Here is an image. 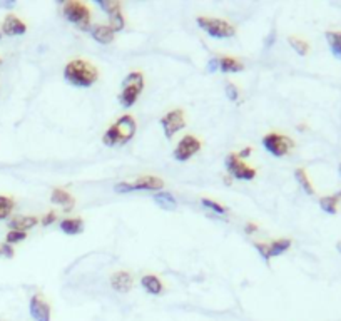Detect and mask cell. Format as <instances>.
<instances>
[{"mask_svg":"<svg viewBox=\"0 0 341 321\" xmlns=\"http://www.w3.org/2000/svg\"><path fill=\"white\" fill-rule=\"evenodd\" d=\"M64 79L74 87H91L97 82V67L84 59H74L64 67Z\"/></svg>","mask_w":341,"mask_h":321,"instance_id":"cell-1","label":"cell"},{"mask_svg":"<svg viewBox=\"0 0 341 321\" xmlns=\"http://www.w3.org/2000/svg\"><path fill=\"white\" fill-rule=\"evenodd\" d=\"M137 130L136 119L130 114H124L116 122H112L102 136V142L109 147L114 146H125L134 137Z\"/></svg>","mask_w":341,"mask_h":321,"instance_id":"cell-2","label":"cell"},{"mask_svg":"<svg viewBox=\"0 0 341 321\" xmlns=\"http://www.w3.org/2000/svg\"><path fill=\"white\" fill-rule=\"evenodd\" d=\"M144 74L139 72V70H134L125 75V79L122 80V89L119 94V104L124 109H130L134 104L137 102L139 96L144 91Z\"/></svg>","mask_w":341,"mask_h":321,"instance_id":"cell-3","label":"cell"},{"mask_svg":"<svg viewBox=\"0 0 341 321\" xmlns=\"http://www.w3.org/2000/svg\"><path fill=\"white\" fill-rule=\"evenodd\" d=\"M196 22L208 35L214 37V39H231L236 35L234 25L227 20L214 19V17H197Z\"/></svg>","mask_w":341,"mask_h":321,"instance_id":"cell-4","label":"cell"},{"mask_svg":"<svg viewBox=\"0 0 341 321\" xmlns=\"http://www.w3.org/2000/svg\"><path fill=\"white\" fill-rule=\"evenodd\" d=\"M64 15L70 24L77 25L81 31H89L91 29V8L77 0H69L64 3Z\"/></svg>","mask_w":341,"mask_h":321,"instance_id":"cell-5","label":"cell"},{"mask_svg":"<svg viewBox=\"0 0 341 321\" xmlns=\"http://www.w3.org/2000/svg\"><path fill=\"white\" fill-rule=\"evenodd\" d=\"M263 146L275 158H284V156L291 153V149L294 147V141L291 137L284 136V134L269 132L263 137Z\"/></svg>","mask_w":341,"mask_h":321,"instance_id":"cell-6","label":"cell"},{"mask_svg":"<svg viewBox=\"0 0 341 321\" xmlns=\"http://www.w3.org/2000/svg\"><path fill=\"white\" fill-rule=\"evenodd\" d=\"M164 188V181L155 176H139L132 183H119L116 184L117 193H130V191H159Z\"/></svg>","mask_w":341,"mask_h":321,"instance_id":"cell-7","label":"cell"},{"mask_svg":"<svg viewBox=\"0 0 341 321\" xmlns=\"http://www.w3.org/2000/svg\"><path fill=\"white\" fill-rule=\"evenodd\" d=\"M226 169L227 172H229L231 176L234 177V179H239V181H252L256 177V174H258V171H256L254 167L248 166L246 162H244L243 159L238 158V154L236 153H231L226 156Z\"/></svg>","mask_w":341,"mask_h":321,"instance_id":"cell-8","label":"cell"},{"mask_svg":"<svg viewBox=\"0 0 341 321\" xmlns=\"http://www.w3.org/2000/svg\"><path fill=\"white\" fill-rule=\"evenodd\" d=\"M159 122H161V126H162L166 139H172V136H174L176 132H179L181 129L186 128V116H184L183 109L176 107L164 114Z\"/></svg>","mask_w":341,"mask_h":321,"instance_id":"cell-9","label":"cell"},{"mask_svg":"<svg viewBox=\"0 0 341 321\" xmlns=\"http://www.w3.org/2000/svg\"><path fill=\"white\" fill-rule=\"evenodd\" d=\"M201 146L203 144H201V141L196 136H192V134H186V136L178 142V146H176L174 159L179 160V162H186V160L191 159L192 156H196L197 153H199Z\"/></svg>","mask_w":341,"mask_h":321,"instance_id":"cell-10","label":"cell"},{"mask_svg":"<svg viewBox=\"0 0 341 321\" xmlns=\"http://www.w3.org/2000/svg\"><path fill=\"white\" fill-rule=\"evenodd\" d=\"M29 310H31V316L33 318V321H50V306L42 298V294H33L31 305H29Z\"/></svg>","mask_w":341,"mask_h":321,"instance_id":"cell-11","label":"cell"},{"mask_svg":"<svg viewBox=\"0 0 341 321\" xmlns=\"http://www.w3.org/2000/svg\"><path fill=\"white\" fill-rule=\"evenodd\" d=\"M2 32L5 33V35H24L25 32H27V25H25V22H22V20L19 19L17 15H7L5 20H3L2 24Z\"/></svg>","mask_w":341,"mask_h":321,"instance_id":"cell-12","label":"cell"},{"mask_svg":"<svg viewBox=\"0 0 341 321\" xmlns=\"http://www.w3.org/2000/svg\"><path fill=\"white\" fill-rule=\"evenodd\" d=\"M111 286L117 293H129L132 288V276L127 271H116L111 276Z\"/></svg>","mask_w":341,"mask_h":321,"instance_id":"cell-13","label":"cell"},{"mask_svg":"<svg viewBox=\"0 0 341 321\" xmlns=\"http://www.w3.org/2000/svg\"><path fill=\"white\" fill-rule=\"evenodd\" d=\"M89 32H91L92 39H94L95 42H99V44H102V45L111 44V42L114 40V32L109 25L94 24V25H91Z\"/></svg>","mask_w":341,"mask_h":321,"instance_id":"cell-14","label":"cell"},{"mask_svg":"<svg viewBox=\"0 0 341 321\" xmlns=\"http://www.w3.org/2000/svg\"><path fill=\"white\" fill-rule=\"evenodd\" d=\"M50 199H52L54 204L57 206H62L65 211H70L74 208L75 201L72 197V194H70L69 191H65V189H61V188H56L52 191V196H50Z\"/></svg>","mask_w":341,"mask_h":321,"instance_id":"cell-15","label":"cell"},{"mask_svg":"<svg viewBox=\"0 0 341 321\" xmlns=\"http://www.w3.org/2000/svg\"><path fill=\"white\" fill-rule=\"evenodd\" d=\"M340 202H341V191L330 194V196H323L321 199H319V208L325 211L326 214H330V216H335V214L338 213Z\"/></svg>","mask_w":341,"mask_h":321,"instance_id":"cell-16","label":"cell"},{"mask_svg":"<svg viewBox=\"0 0 341 321\" xmlns=\"http://www.w3.org/2000/svg\"><path fill=\"white\" fill-rule=\"evenodd\" d=\"M37 223H39V219L35 216H17L8 223V227H10V231H22V233H25V231L32 229L33 226H37Z\"/></svg>","mask_w":341,"mask_h":321,"instance_id":"cell-17","label":"cell"},{"mask_svg":"<svg viewBox=\"0 0 341 321\" xmlns=\"http://www.w3.org/2000/svg\"><path fill=\"white\" fill-rule=\"evenodd\" d=\"M217 62H219V70L224 74H234V72H241L244 69V64L241 61L229 56H222L217 57Z\"/></svg>","mask_w":341,"mask_h":321,"instance_id":"cell-18","label":"cell"},{"mask_svg":"<svg viewBox=\"0 0 341 321\" xmlns=\"http://www.w3.org/2000/svg\"><path fill=\"white\" fill-rule=\"evenodd\" d=\"M141 285H142V288H144L149 294H153V296H157V294H161L164 291L162 281L159 280L157 276H154V274H146L141 280Z\"/></svg>","mask_w":341,"mask_h":321,"instance_id":"cell-19","label":"cell"},{"mask_svg":"<svg viewBox=\"0 0 341 321\" xmlns=\"http://www.w3.org/2000/svg\"><path fill=\"white\" fill-rule=\"evenodd\" d=\"M325 37L333 57L341 61V31H328L325 33Z\"/></svg>","mask_w":341,"mask_h":321,"instance_id":"cell-20","label":"cell"},{"mask_svg":"<svg viewBox=\"0 0 341 321\" xmlns=\"http://www.w3.org/2000/svg\"><path fill=\"white\" fill-rule=\"evenodd\" d=\"M61 229L64 231L65 234H81L84 231V221L81 218H67L61 223Z\"/></svg>","mask_w":341,"mask_h":321,"instance_id":"cell-21","label":"cell"},{"mask_svg":"<svg viewBox=\"0 0 341 321\" xmlns=\"http://www.w3.org/2000/svg\"><path fill=\"white\" fill-rule=\"evenodd\" d=\"M154 201H155V204L161 206V208L166 209V211H174L176 208H178V201H176V197L172 196L171 193H166V191H159L154 196Z\"/></svg>","mask_w":341,"mask_h":321,"instance_id":"cell-22","label":"cell"},{"mask_svg":"<svg viewBox=\"0 0 341 321\" xmlns=\"http://www.w3.org/2000/svg\"><path fill=\"white\" fill-rule=\"evenodd\" d=\"M294 177H296L298 184L301 186L303 191L308 194V196H314V188H313V184H311V181L308 177V172H306L305 169H303V167L294 169Z\"/></svg>","mask_w":341,"mask_h":321,"instance_id":"cell-23","label":"cell"},{"mask_svg":"<svg viewBox=\"0 0 341 321\" xmlns=\"http://www.w3.org/2000/svg\"><path fill=\"white\" fill-rule=\"evenodd\" d=\"M268 246H269V257H276L291 248V239H288V238L275 239V241H271Z\"/></svg>","mask_w":341,"mask_h":321,"instance_id":"cell-24","label":"cell"},{"mask_svg":"<svg viewBox=\"0 0 341 321\" xmlns=\"http://www.w3.org/2000/svg\"><path fill=\"white\" fill-rule=\"evenodd\" d=\"M288 42H289V45L294 49V52L298 54V56H308V52H310V44L306 40H303L300 39V37H288Z\"/></svg>","mask_w":341,"mask_h":321,"instance_id":"cell-25","label":"cell"},{"mask_svg":"<svg viewBox=\"0 0 341 321\" xmlns=\"http://www.w3.org/2000/svg\"><path fill=\"white\" fill-rule=\"evenodd\" d=\"M95 2L107 15H114L121 12V2H116V0H95Z\"/></svg>","mask_w":341,"mask_h":321,"instance_id":"cell-26","label":"cell"},{"mask_svg":"<svg viewBox=\"0 0 341 321\" xmlns=\"http://www.w3.org/2000/svg\"><path fill=\"white\" fill-rule=\"evenodd\" d=\"M14 209V199L7 196H0V221H3Z\"/></svg>","mask_w":341,"mask_h":321,"instance_id":"cell-27","label":"cell"},{"mask_svg":"<svg viewBox=\"0 0 341 321\" xmlns=\"http://www.w3.org/2000/svg\"><path fill=\"white\" fill-rule=\"evenodd\" d=\"M125 25V20L124 17H122V12H117V14L114 15H109V27L112 29V32H121L122 29H124Z\"/></svg>","mask_w":341,"mask_h":321,"instance_id":"cell-28","label":"cell"},{"mask_svg":"<svg viewBox=\"0 0 341 321\" xmlns=\"http://www.w3.org/2000/svg\"><path fill=\"white\" fill-rule=\"evenodd\" d=\"M201 202H203L204 208H208V209L214 211V213H216V214H224V213H226V208H224V206H221L219 202H216V201H213V199H208V197H203V199H201Z\"/></svg>","mask_w":341,"mask_h":321,"instance_id":"cell-29","label":"cell"},{"mask_svg":"<svg viewBox=\"0 0 341 321\" xmlns=\"http://www.w3.org/2000/svg\"><path fill=\"white\" fill-rule=\"evenodd\" d=\"M27 238V233H22V231H8L7 236H5V243L7 244H15V243H20Z\"/></svg>","mask_w":341,"mask_h":321,"instance_id":"cell-30","label":"cell"},{"mask_svg":"<svg viewBox=\"0 0 341 321\" xmlns=\"http://www.w3.org/2000/svg\"><path fill=\"white\" fill-rule=\"evenodd\" d=\"M226 96H227V99L233 100V102H236V100L239 99V91H238V87H236L233 82L226 84Z\"/></svg>","mask_w":341,"mask_h":321,"instance_id":"cell-31","label":"cell"},{"mask_svg":"<svg viewBox=\"0 0 341 321\" xmlns=\"http://www.w3.org/2000/svg\"><path fill=\"white\" fill-rule=\"evenodd\" d=\"M254 248L258 249L259 251V255L263 256V259L266 261V263H269V246H268V243H254Z\"/></svg>","mask_w":341,"mask_h":321,"instance_id":"cell-32","label":"cell"},{"mask_svg":"<svg viewBox=\"0 0 341 321\" xmlns=\"http://www.w3.org/2000/svg\"><path fill=\"white\" fill-rule=\"evenodd\" d=\"M56 219H57V214L54 213V211H50V213L45 214L44 219H42V225H44V226H49V225H52V223L56 221Z\"/></svg>","mask_w":341,"mask_h":321,"instance_id":"cell-33","label":"cell"},{"mask_svg":"<svg viewBox=\"0 0 341 321\" xmlns=\"http://www.w3.org/2000/svg\"><path fill=\"white\" fill-rule=\"evenodd\" d=\"M0 248H2V255L3 256H7V257H12V256H14V249H12V246H10V244H3V246H0Z\"/></svg>","mask_w":341,"mask_h":321,"instance_id":"cell-34","label":"cell"},{"mask_svg":"<svg viewBox=\"0 0 341 321\" xmlns=\"http://www.w3.org/2000/svg\"><path fill=\"white\" fill-rule=\"evenodd\" d=\"M219 69V62H217V57H213L211 61L208 62V70H211V72H214V70Z\"/></svg>","mask_w":341,"mask_h":321,"instance_id":"cell-35","label":"cell"},{"mask_svg":"<svg viewBox=\"0 0 341 321\" xmlns=\"http://www.w3.org/2000/svg\"><path fill=\"white\" fill-rule=\"evenodd\" d=\"M244 231H246V234H252V233H256V231H258V226H256L254 223H246Z\"/></svg>","mask_w":341,"mask_h":321,"instance_id":"cell-36","label":"cell"},{"mask_svg":"<svg viewBox=\"0 0 341 321\" xmlns=\"http://www.w3.org/2000/svg\"><path fill=\"white\" fill-rule=\"evenodd\" d=\"M251 153H252V147H244V149L241 151V153L238 154V158H239V159L248 158V156H251Z\"/></svg>","mask_w":341,"mask_h":321,"instance_id":"cell-37","label":"cell"},{"mask_svg":"<svg viewBox=\"0 0 341 321\" xmlns=\"http://www.w3.org/2000/svg\"><path fill=\"white\" fill-rule=\"evenodd\" d=\"M273 40H275V32L269 33V37L266 39V45H268V47H271V45H273Z\"/></svg>","mask_w":341,"mask_h":321,"instance_id":"cell-38","label":"cell"},{"mask_svg":"<svg viewBox=\"0 0 341 321\" xmlns=\"http://www.w3.org/2000/svg\"><path fill=\"white\" fill-rule=\"evenodd\" d=\"M336 249H338V251L341 253V241H338V243H336Z\"/></svg>","mask_w":341,"mask_h":321,"instance_id":"cell-39","label":"cell"},{"mask_svg":"<svg viewBox=\"0 0 341 321\" xmlns=\"http://www.w3.org/2000/svg\"><path fill=\"white\" fill-rule=\"evenodd\" d=\"M338 172H340V176H341V164H340V167H338Z\"/></svg>","mask_w":341,"mask_h":321,"instance_id":"cell-40","label":"cell"},{"mask_svg":"<svg viewBox=\"0 0 341 321\" xmlns=\"http://www.w3.org/2000/svg\"><path fill=\"white\" fill-rule=\"evenodd\" d=\"M0 255H2V248H0Z\"/></svg>","mask_w":341,"mask_h":321,"instance_id":"cell-41","label":"cell"},{"mask_svg":"<svg viewBox=\"0 0 341 321\" xmlns=\"http://www.w3.org/2000/svg\"><path fill=\"white\" fill-rule=\"evenodd\" d=\"M0 64H2V59H0Z\"/></svg>","mask_w":341,"mask_h":321,"instance_id":"cell-42","label":"cell"},{"mask_svg":"<svg viewBox=\"0 0 341 321\" xmlns=\"http://www.w3.org/2000/svg\"><path fill=\"white\" fill-rule=\"evenodd\" d=\"M0 321H2V320H0Z\"/></svg>","mask_w":341,"mask_h":321,"instance_id":"cell-43","label":"cell"}]
</instances>
